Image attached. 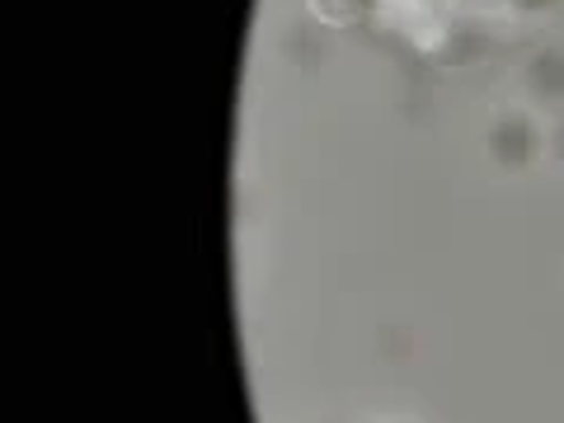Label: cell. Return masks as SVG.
<instances>
[{"mask_svg": "<svg viewBox=\"0 0 564 423\" xmlns=\"http://www.w3.org/2000/svg\"><path fill=\"white\" fill-rule=\"evenodd\" d=\"M315 423H344V419H315Z\"/></svg>", "mask_w": 564, "mask_h": 423, "instance_id": "obj_8", "label": "cell"}, {"mask_svg": "<svg viewBox=\"0 0 564 423\" xmlns=\"http://www.w3.org/2000/svg\"><path fill=\"white\" fill-rule=\"evenodd\" d=\"M480 141H485L489 165L503 174H522L536 161H545V122L536 118V109H522V104L489 113Z\"/></svg>", "mask_w": 564, "mask_h": 423, "instance_id": "obj_1", "label": "cell"}, {"mask_svg": "<svg viewBox=\"0 0 564 423\" xmlns=\"http://www.w3.org/2000/svg\"><path fill=\"white\" fill-rule=\"evenodd\" d=\"M518 90L532 109L560 118L564 113V43H536L518 70Z\"/></svg>", "mask_w": 564, "mask_h": 423, "instance_id": "obj_2", "label": "cell"}, {"mask_svg": "<svg viewBox=\"0 0 564 423\" xmlns=\"http://www.w3.org/2000/svg\"><path fill=\"white\" fill-rule=\"evenodd\" d=\"M545 161H555L564 170V113L551 118V128H545Z\"/></svg>", "mask_w": 564, "mask_h": 423, "instance_id": "obj_6", "label": "cell"}, {"mask_svg": "<svg viewBox=\"0 0 564 423\" xmlns=\"http://www.w3.org/2000/svg\"><path fill=\"white\" fill-rule=\"evenodd\" d=\"M560 6L564 0H503V10L518 14V20H551Z\"/></svg>", "mask_w": 564, "mask_h": 423, "instance_id": "obj_5", "label": "cell"}, {"mask_svg": "<svg viewBox=\"0 0 564 423\" xmlns=\"http://www.w3.org/2000/svg\"><path fill=\"white\" fill-rule=\"evenodd\" d=\"M485 52V33L475 24H437V39L429 43V57L443 66H470Z\"/></svg>", "mask_w": 564, "mask_h": 423, "instance_id": "obj_3", "label": "cell"}, {"mask_svg": "<svg viewBox=\"0 0 564 423\" xmlns=\"http://www.w3.org/2000/svg\"><path fill=\"white\" fill-rule=\"evenodd\" d=\"M282 62H292V66H315L321 62V47H315L306 24H292L288 33H282Z\"/></svg>", "mask_w": 564, "mask_h": 423, "instance_id": "obj_4", "label": "cell"}, {"mask_svg": "<svg viewBox=\"0 0 564 423\" xmlns=\"http://www.w3.org/2000/svg\"><path fill=\"white\" fill-rule=\"evenodd\" d=\"M381 423H419V419H410V414H391V419H381Z\"/></svg>", "mask_w": 564, "mask_h": 423, "instance_id": "obj_7", "label": "cell"}]
</instances>
